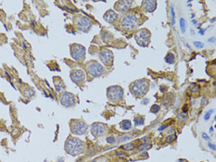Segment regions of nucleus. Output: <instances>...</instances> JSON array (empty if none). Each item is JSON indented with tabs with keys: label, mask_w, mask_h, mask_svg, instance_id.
I'll return each instance as SVG.
<instances>
[{
	"label": "nucleus",
	"mask_w": 216,
	"mask_h": 162,
	"mask_svg": "<svg viewBox=\"0 0 216 162\" xmlns=\"http://www.w3.org/2000/svg\"><path fill=\"white\" fill-rule=\"evenodd\" d=\"M151 33L147 29H140L138 30L136 33L134 34V39L140 46H147L150 43Z\"/></svg>",
	"instance_id": "6"
},
{
	"label": "nucleus",
	"mask_w": 216,
	"mask_h": 162,
	"mask_svg": "<svg viewBox=\"0 0 216 162\" xmlns=\"http://www.w3.org/2000/svg\"><path fill=\"white\" fill-rule=\"evenodd\" d=\"M194 45L196 46L197 48H202L204 46V44L201 42H194Z\"/></svg>",
	"instance_id": "29"
},
{
	"label": "nucleus",
	"mask_w": 216,
	"mask_h": 162,
	"mask_svg": "<svg viewBox=\"0 0 216 162\" xmlns=\"http://www.w3.org/2000/svg\"><path fill=\"white\" fill-rule=\"evenodd\" d=\"M92 162H96V161H92Z\"/></svg>",
	"instance_id": "39"
},
{
	"label": "nucleus",
	"mask_w": 216,
	"mask_h": 162,
	"mask_svg": "<svg viewBox=\"0 0 216 162\" xmlns=\"http://www.w3.org/2000/svg\"><path fill=\"white\" fill-rule=\"evenodd\" d=\"M149 89V81L147 79L136 80L130 85V91L134 96H143L148 92Z\"/></svg>",
	"instance_id": "2"
},
{
	"label": "nucleus",
	"mask_w": 216,
	"mask_h": 162,
	"mask_svg": "<svg viewBox=\"0 0 216 162\" xmlns=\"http://www.w3.org/2000/svg\"><path fill=\"white\" fill-rule=\"evenodd\" d=\"M187 119H188V115L187 113H185V112H181V113H179L177 115L178 122H185Z\"/></svg>",
	"instance_id": "21"
},
{
	"label": "nucleus",
	"mask_w": 216,
	"mask_h": 162,
	"mask_svg": "<svg viewBox=\"0 0 216 162\" xmlns=\"http://www.w3.org/2000/svg\"><path fill=\"white\" fill-rule=\"evenodd\" d=\"M60 104L66 107H72L75 105V96L74 94L70 92H63L60 98H59Z\"/></svg>",
	"instance_id": "10"
},
{
	"label": "nucleus",
	"mask_w": 216,
	"mask_h": 162,
	"mask_svg": "<svg viewBox=\"0 0 216 162\" xmlns=\"http://www.w3.org/2000/svg\"><path fill=\"white\" fill-rule=\"evenodd\" d=\"M202 136H203V138H205L206 140H210L209 137H208V136L206 135V133H202Z\"/></svg>",
	"instance_id": "35"
},
{
	"label": "nucleus",
	"mask_w": 216,
	"mask_h": 162,
	"mask_svg": "<svg viewBox=\"0 0 216 162\" xmlns=\"http://www.w3.org/2000/svg\"><path fill=\"white\" fill-rule=\"evenodd\" d=\"M117 19H118V14L114 10L109 9L106 11V13L104 14V19L108 23H114Z\"/></svg>",
	"instance_id": "16"
},
{
	"label": "nucleus",
	"mask_w": 216,
	"mask_h": 162,
	"mask_svg": "<svg viewBox=\"0 0 216 162\" xmlns=\"http://www.w3.org/2000/svg\"><path fill=\"white\" fill-rule=\"evenodd\" d=\"M148 101H149L148 99H144V100L142 101V104H143V105H147V102H148Z\"/></svg>",
	"instance_id": "36"
},
{
	"label": "nucleus",
	"mask_w": 216,
	"mask_h": 162,
	"mask_svg": "<svg viewBox=\"0 0 216 162\" xmlns=\"http://www.w3.org/2000/svg\"><path fill=\"white\" fill-rule=\"evenodd\" d=\"M208 41H209V42H214V41H215V39H214V38H211V39H209Z\"/></svg>",
	"instance_id": "37"
},
{
	"label": "nucleus",
	"mask_w": 216,
	"mask_h": 162,
	"mask_svg": "<svg viewBox=\"0 0 216 162\" xmlns=\"http://www.w3.org/2000/svg\"><path fill=\"white\" fill-rule=\"evenodd\" d=\"M138 18L134 13H127L121 19V28L126 32H133L137 28Z\"/></svg>",
	"instance_id": "3"
},
{
	"label": "nucleus",
	"mask_w": 216,
	"mask_h": 162,
	"mask_svg": "<svg viewBox=\"0 0 216 162\" xmlns=\"http://www.w3.org/2000/svg\"><path fill=\"white\" fill-rule=\"evenodd\" d=\"M176 139V136L174 135H170V136H168L167 138H166V142H168V143H171V142H173V141H174V140H175Z\"/></svg>",
	"instance_id": "28"
},
{
	"label": "nucleus",
	"mask_w": 216,
	"mask_h": 162,
	"mask_svg": "<svg viewBox=\"0 0 216 162\" xmlns=\"http://www.w3.org/2000/svg\"><path fill=\"white\" fill-rule=\"evenodd\" d=\"M157 7V1L155 0H145L142 2V8L145 12L152 13Z\"/></svg>",
	"instance_id": "15"
},
{
	"label": "nucleus",
	"mask_w": 216,
	"mask_h": 162,
	"mask_svg": "<svg viewBox=\"0 0 216 162\" xmlns=\"http://www.w3.org/2000/svg\"><path fill=\"white\" fill-rule=\"evenodd\" d=\"M164 60L166 63L168 64H174V62H175V56H174V53H172V52H169L167 55L165 56V58H164Z\"/></svg>",
	"instance_id": "18"
},
{
	"label": "nucleus",
	"mask_w": 216,
	"mask_h": 162,
	"mask_svg": "<svg viewBox=\"0 0 216 162\" xmlns=\"http://www.w3.org/2000/svg\"><path fill=\"white\" fill-rule=\"evenodd\" d=\"M167 125H164V126H161V127H160V128H159V131H162V130H164V129H166V128H167Z\"/></svg>",
	"instance_id": "34"
},
{
	"label": "nucleus",
	"mask_w": 216,
	"mask_h": 162,
	"mask_svg": "<svg viewBox=\"0 0 216 162\" xmlns=\"http://www.w3.org/2000/svg\"><path fill=\"white\" fill-rule=\"evenodd\" d=\"M133 1L131 0H127V1H118L116 2L114 6V8L117 11L121 13H126L131 9L132 5H133Z\"/></svg>",
	"instance_id": "14"
},
{
	"label": "nucleus",
	"mask_w": 216,
	"mask_h": 162,
	"mask_svg": "<svg viewBox=\"0 0 216 162\" xmlns=\"http://www.w3.org/2000/svg\"><path fill=\"white\" fill-rule=\"evenodd\" d=\"M86 71L90 77L98 78L104 73V67L97 60H90L85 65Z\"/></svg>",
	"instance_id": "4"
},
{
	"label": "nucleus",
	"mask_w": 216,
	"mask_h": 162,
	"mask_svg": "<svg viewBox=\"0 0 216 162\" xmlns=\"http://www.w3.org/2000/svg\"><path fill=\"white\" fill-rule=\"evenodd\" d=\"M206 101H207V98H206V97H203V98H202V100H201V103H202V106H204V105L206 104V103H205Z\"/></svg>",
	"instance_id": "33"
},
{
	"label": "nucleus",
	"mask_w": 216,
	"mask_h": 162,
	"mask_svg": "<svg viewBox=\"0 0 216 162\" xmlns=\"http://www.w3.org/2000/svg\"><path fill=\"white\" fill-rule=\"evenodd\" d=\"M108 131V127L101 122H96L91 125V133L95 137L104 135Z\"/></svg>",
	"instance_id": "12"
},
{
	"label": "nucleus",
	"mask_w": 216,
	"mask_h": 162,
	"mask_svg": "<svg viewBox=\"0 0 216 162\" xmlns=\"http://www.w3.org/2000/svg\"><path fill=\"white\" fill-rule=\"evenodd\" d=\"M151 147L150 145H148V144H143V145H141L140 147H139V150H145V149H149Z\"/></svg>",
	"instance_id": "27"
},
{
	"label": "nucleus",
	"mask_w": 216,
	"mask_h": 162,
	"mask_svg": "<svg viewBox=\"0 0 216 162\" xmlns=\"http://www.w3.org/2000/svg\"><path fill=\"white\" fill-rule=\"evenodd\" d=\"M213 113V109L212 110H210V112L209 113H206V115H205V117H204V119H205V120H208L210 119V116H211V114Z\"/></svg>",
	"instance_id": "31"
},
{
	"label": "nucleus",
	"mask_w": 216,
	"mask_h": 162,
	"mask_svg": "<svg viewBox=\"0 0 216 162\" xmlns=\"http://www.w3.org/2000/svg\"><path fill=\"white\" fill-rule=\"evenodd\" d=\"M160 107L158 105V104H154L153 106L150 107V112L151 113H154V114H158L160 112Z\"/></svg>",
	"instance_id": "23"
},
{
	"label": "nucleus",
	"mask_w": 216,
	"mask_h": 162,
	"mask_svg": "<svg viewBox=\"0 0 216 162\" xmlns=\"http://www.w3.org/2000/svg\"><path fill=\"white\" fill-rule=\"evenodd\" d=\"M107 142H108V144H114V143H115V138L113 137V136H109V137H108V138H107Z\"/></svg>",
	"instance_id": "30"
},
{
	"label": "nucleus",
	"mask_w": 216,
	"mask_h": 162,
	"mask_svg": "<svg viewBox=\"0 0 216 162\" xmlns=\"http://www.w3.org/2000/svg\"><path fill=\"white\" fill-rule=\"evenodd\" d=\"M120 128L123 131H129L132 128V122L129 120H123L120 123Z\"/></svg>",
	"instance_id": "17"
},
{
	"label": "nucleus",
	"mask_w": 216,
	"mask_h": 162,
	"mask_svg": "<svg viewBox=\"0 0 216 162\" xmlns=\"http://www.w3.org/2000/svg\"><path fill=\"white\" fill-rule=\"evenodd\" d=\"M200 33L201 34V35H203V34H204V31H202V30H200Z\"/></svg>",
	"instance_id": "38"
},
{
	"label": "nucleus",
	"mask_w": 216,
	"mask_h": 162,
	"mask_svg": "<svg viewBox=\"0 0 216 162\" xmlns=\"http://www.w3.org/2000/svg\"><path fill=\"white\" fill-rule=\"evenodd\" d=\"M171 15H172V24L174 25V23H175V13H174L173 6H171Z\"/></svg>",
	"instance_id": "26"
},
{
	"label": "nucleus",
	"mask_w": 216,
	"mask_h": 162,
	"mask_svg": "<svg viewBox=\"0 0 216 162\" xmlns=\"http://www.w3.org/2000/svg\"><path fill=\"white\" fill-rule=\"evenodd\" d=\"M99 59L105 66L110 67L113 63V53L108 49H102L99 52Z\"/></svg>",
	"instance_id": "11"
},
{
	"label": "nucleus",
	"mask_w": 216,
	"mask_h": 162,
	"mask_svg": "<svg viewBox=\"0 0 216 162\" xmlns=\"http://www.w3.org/2000/svg\"><path fill=\"white\" fill-rule=\"evenodd\" d=\"M88 130V125L82 120H71V132L75 135H83Z\"/></svg>",
	"instance_id": "7"
},
{
	"label": "nucleus",
	"mask_w": 216,
	"mask_h": 162,
	"mask_svg": "<svg viewBox=\"0 0 216 162\" xmlns=\"http://www.w3.org/2000/svg\"><path fill=\"white\" fill-rule=\"evenodd\" d=\"M70 77L72 79V81L76 84H81L84 82L85 80V71L81 70V69H77V70H73L70 74Z\"/></svg>",
	"instance_id": "13"
},
{
	"label": "nucleus",
	"mask_w": 216,
	"mask_h": 162,
	"mask_svg": "<svg viewBox=\"0 0 216 162\" xmlns=\"http://www.w3.org/2000/svg\"><path fill=\"white\" fill-rule=\"evenodd\" d=\"M134 123L135 126H142L145 123V119L143 116H136L134 119Z\"/></svg>",
	"instance_id": "19"
},
{
	"label": "nucleus",
	"mask_w": 216,
	"mask_h": 162,
	"mask_svg": "<svg viewBox=\"0 0 216 162\" xmlns=\"http://www.w3.org/2000/svg\"><path fill=\"white\" fill-rule=\"evenodd\" d=\"M208 146H209L210 147H211V148L213 149V150H215V146H214V145H213V144L209 143V144H208Z\"/></svg>",
	"instance_id": "32"
},
{
	"label": "nucleus",
	"mask_w": 216,
	"mask_h": 162,
	"mask_svg": "<svg viewBox=\"0 0 216 162\" xmlns=\"http://www.w3.org/2000/svg\"><path fill=\"white\" fill-rule=\"evenodd\" d=\"M71 56L76 61H84L85 58V46L79 45V44H73L72 45H71Z\"/></svg>",
	"instance_id": "8"
},
{
	"label": "nucleus",
	"mask_w": 216,
	"mask_h": 162,
	"mask_svg": "<svg viewBox=\"0 0 216 162\" xmlns=\"http://www.w3.org/2000/svg\"><path fill=\"white\" fill-rule=\"evenodd\" d=\"M93 26V22L89 18L85 16H80L76 19V27L79 31L83 32H87Z\"/></svg>",
	"instance_id": "9"
},
{
	"label": "nucleus",
	"mask_w": 216,
	"mask_h": 162,
	"mask_svg": "<svg viewBox=\"0 0 216 162\" xmlns=\"http://www.w3.org/2000/svg\"><path fill=\"white\" fill-rule=\"evenodd\" d=\"M121 148L124 149V150H132L134 148V145L132 143H128V144H125V145L121 146Z\"/></svg>",
	"instance_id": "25"
},
{
	"label": "nucleus",
	"mask_w": 216,
	"mask_h": 162,
	"mask_svg": "<svg viewBox=\"0 0 216 162\" xmlns=\"http://www.w3.org/2000/svg\"><path fill=\"white\" fill-rule=\"evenodd\" d=\"M107 96L112 103H119L123 98V89L120 85H112L107 89Z\"/></svg>",
	"instance_id": "5"
},
{
	"label": "nucleus",
	"mask_w": 216,
	"mask_h": 162,
	"mask_svg": "<svg viewBox=\"0 0 216 162\" xmlns=\"http://www.w3.org/2000/svg\"><path fill=\"white\" fill-rule=\"evenodd\" d=\"M200 90V86L198 83H192L190 84L189 86V91L192 94H198Z\"/></svg>",
	"instance_id": "20"
},
{
	"label": "nucleus",
	"mask_w": 216,
	"mask_h": 162,
	"mask_svg": "<svg viewBox=\"0 0 216 162\" xmlns=\"http://www.w3.org/2000/svg\"><path fill=\"white\" fill-rule=\"evenodd\" d=\"M24 95H25L26 97H32L33 95H34V91H33V89L29 88V89H27V90L25 91Z\"/></svg>",
	"instance_id": "24"
},
{
	"label": "nucleus",
	"mask_w": 216,
	"mask_h": 162,
	"mask_svg": "<svg viewBox=\"0 0 216 162\" xmlns=\"http://www.w3.org/2000/svg\"><path fill=\"white\" fill-rule=\"evenodd\" d=\"M85 143L75 137H69L65 143L66 152L72 156H77L84 152L85 150Z\"/></svg>",
	"instance_id": "1"
},
{
	"label": "nucleus",
	"mask_w": 216,
	"mask_h": 162,
	"mask_svg": "<svg viewBox=\"0 0 216 162\" xmlns=\"http://www.w3.org/2000/svg\"><path fill=\"white\" fill-rule=\"evenodd\" d=\"M179 24H180L181 32H183V33H185V32H186V29H187V22H186L185 19L181 18V19H180V21H179Z\"/></svg>",
	"instance_id": "22"
}]
</instances>
